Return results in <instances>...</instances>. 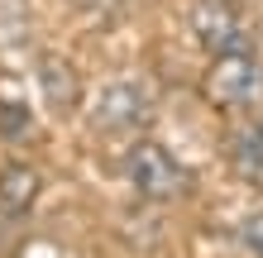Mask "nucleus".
Listing matches in <instances>:
<instances>
[{
    "mask_svg": "<svg viewBox=\"0 0 263 258\" xmlns=\"http://www.w3.org/2000/svg\"><path fill=\"white\" fill-rule=\"evenodd\" d=\"M125 177L134 182L139 196H148V201H177V196L192 191V172L182 168L158 139H139L125 153Z\"/></svg>",
    "mask_w": 263,
    "mask_h": 258,
    "instance_id": "f03ea898",
    "label": "nucleus"
},
{
    "mask_svg": "<svg viewBox=\"0 0 263 258\" xmlns=\"http://www.w3.org/2000/svg\"><path fill=\"white\" fill-rule=\"evenodd\" d=\"M239 244L249 249L254 258H263V210H254V215L239 225Z\"/></svg>",
    "mask_w": 263,
    "mask_h": 258,
    "instance_id": "9d476101",
    "label": "nucleus"
},
{
    "mask_svg": "<svg viewBox=\"0 0 263 258\" xmlns=\"http://www.w3.org/2000/svg\"><path fill=\"white\" fill-rule=\"evenodd\" d=\"M39 191H43V172L34 168V163H0V210L5 215H29V206L39 201Z\"/></svg>",
    "mask_w": 263,
    "mask_h": 258,
    "instance_id": "423d86ee",
    "label": "nucleus"
},
{
    "mask_svg": "<svg viewBox=\"0 0 263 258\" xmlns=\"http://www.w3.org/2000/svg\"><path fill=\"white\" fill-rule=\"evenodd\" d=\"M77 10L86 14V19H96V24H110L120 10H125V0H72Z\"/></svg>",
    "mask_w": 263,
    "mask_h": 258,
    "instance_id": "1a4fd4ad",
    "label": "nucleus"
},
{
    "mask_svg": "<svg viewBox=\"0 0 263 258\" xmlns=\"http://www.w3.org/2000/svg\"><path fill=\"white\" fill-rule=\"evenodd\" d=\"M230 153V168H235L244 182H263V125H249V129H235L225 144Z\"/></svg>",
    "mask_w": 263,
    "mask_h": 258,
    "instance_id": "0eeeda50",
    "label": "nucleus"
},
{
    "mask_svg": "<svg viewBox=\"0 0 263 258\" xmlns=\"http://www.w3.org/2000/svg\"><path fill=\"white\" fill-rule=\"evenodd\" d=\"M187 29L192 38L206 48L211 57H225V53H249L254 38H249V24L235 0H192L187 10Z\"/></svg>",
    "mask_w": 263,
    "mask_h": 258,
    "instance_id": "7ed1b4c3",
    "label": "nucleus"
},
{
    "mask_svg": "<svg viewBox=\"0 0 263 258\" xmlns=\"http://www.w3.org/2000/svg\"><path fill=\"white\" fill-rule=\"evenodd\" d=\"M148 115H153V91L139 77L105 82L96 91V101H91V120H96V129H105V134L139 129V125H148Z\"/></svg>",
    "mask_w": 263,
    "mask_h": 258,
    "instance_id": "20e7f679",
    "label": "nucleus"
},
{
    "mask_svg": "<svg viewBox=\"0 0 263 258\" xmlns=\"http://www.w3.org/2000/svg\"><path fill=\"white\" fill-rule=\"evenodd\" d=\"M201 91L220 110H258L263 105V63L254 57V48L211 57L206 77H201Z\"/></svg>",
    "mask_w": 263,
    "mask_h": 258,
    "instance_id": "f257e3e1",
    "label": "nucleus"
},
{
    "mask_svg": "<svg viewBox=\"0 0 263 258\" xmlns=\"http://www.w3.org/2000/svg\"><path fill=\"white\" fill-rule=\"evenodd\" d=\"M34 134V110L20 96H0V139L5 144H24Z\"/></svg>",
    "mask_w": 263,
    "mask_h": 258,
    "instance_id": "6e6552de",
    "label": "nucleus"
},
{
    "mask_svg": "<svg viewBox=\"0 0 263 258\" xmlns=\"http://www.w3.org/2000/svg\"><path fill=\"white\" fill-rule=\"evenodd\" d=\"M34 82H39V96L53 115H72L82 105V77H77V67L63 53H53V48L34 53Z\"/></svg>",
    "mask_w": 263,
    "mask_h": 258,
    "instance_id": "39448f33",
    "label": "nucleus"
}]
</instances>
